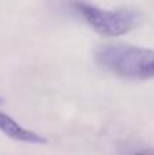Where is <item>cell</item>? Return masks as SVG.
<instances>
[{"label": "cell", "instance_id": "obj_4", "mask_svg": "<svg viewBox=\"0 0 154 155\" xmlns=\"http://www.w3.org/2000/svg\"><path fill=\"white\" fill-rule=\"evenodd\" d=\"M130 155H153L151 149H142V151H136V152H132Z\"/></svg>", "mask_w": 154, "mask_h": 155}, {"label": "cell", "instance_id": "obj_2", "mask_svg": "<svg viewBox=\"0 0 154 155\" xmlns=\"http://www.w3.org/2000/svg\"><path fill=\"white\" fill-rule=\"evenodd\" d=\"M73 9L95 32L104 36H121L135 30L142 23V14L132 8L103 9L85 0H73Z\"/></svg>", "mask_w": 154, "mask_h": 155}, {"label": "cell", "instance_id": "obj_1", "mask_svg": "<svg viewBox=\"0 0 154 155\" xmlns=\"http://www.w3.org/2000/svg\"><path fill=\"white\" fill-rule=\"evenodd\" d=\"M103 69L125 80L147 81L154 77V53L127 44H106L95 53Z\"/></svg>", "mask_w": 154, "mask_h": 155}, {"label": "cell", "instance_id": "obj_5", "mask_svg": "<svg viewBox=\"0 0 154 155\" xmlns=\"http://www.w3.org/2000/svg\"><path fill=\"white\" fill-rule=\"evenodd\" d=\"M0 104H2V98H0Z\"/></svg>", "mask_w": 154, "mask_h": 155}, {"label": "cell", "instance_id": "obj_3", "mask_svg": "<svg viewBox=\"0 0 154 155\" xmlns=\"http://www.w3.org/2000/svg\"><path fill=\"white\" fill-rule=\"evenodd\" d=\"M0 131L9 139L21 142V143H29V145H47L49 143L46 137L21 127L14 117L3 113L2 110H0Z\"/></svg>", "mask_w": 154, "mask_h": 155}]
</instances>
